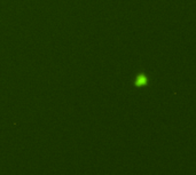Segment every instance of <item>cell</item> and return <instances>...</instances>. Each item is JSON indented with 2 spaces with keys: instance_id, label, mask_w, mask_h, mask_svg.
Listing matches in <instances>:
<instances>
[{
  "instance_id": "cell-1",
  "label": "cell",
  "mask_w": 196,
  "mask_h": 175,
  "mask_svg": "<svg viewBox=\"0 0 196 175\" xmlns=\"http://www.w3.org/2000/svg\"><path fill=\"white\" fill-rule=\"evenodd\" d=\"M147 82H148V79H147V77H146V74L141 73V74H138V77L135 78L134 84H135L137 87H141V86L147 85Z\"/></svg>"
}]
</instances>
